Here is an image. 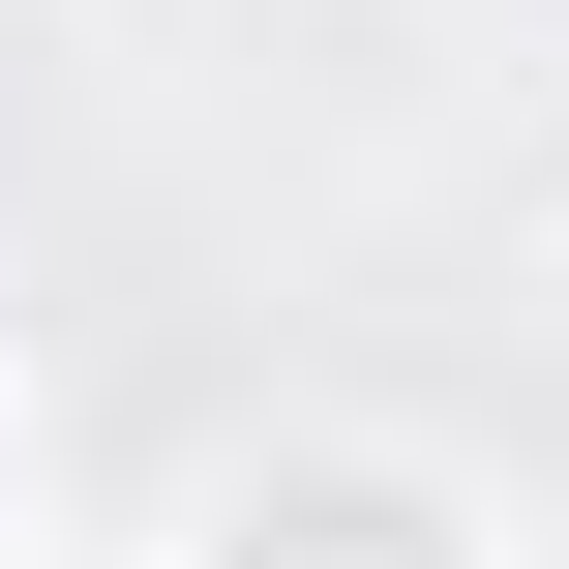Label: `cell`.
<instances>
[{"label": "cell", "instance_id": "3", "mask_svg": "<svg viewBox=\"0 0 569 569\" xmlns=\"http://www.w3.org/2000/svg\"><path fill=\"white\" fill-rule=\"evenodd\" d=\"M30 569H120V540H30Z\"/></svg>", "mask_w": 569, "mask_h": 569}, {"label": "cell", "instance_id": "2", "mask_svg": "<svg viewBox=\"0 0 569 569\" xmlns=\"http://www.w3.org/2000/svg\"><path fill=\"white\" fill-rule=\"evenodd\" d=\"M30 540H60V510H30V360H0V569H30Z\"/></svg>", "mask_w": 569, "mask_h": 569}, {"label": "cell", "instance_id": "1", "mask_svg": "<svg viewBox=\"0 0 569 569\" xmlns=\"http://www.w3.org/2000/svg\"><path fill=\"white\" fill-rule=\"evenodd\" d=\"M150 569H510V510H480L450 450H390V420H270Z\"/></svg>", "mask_w": 569, "mask_h": 569}]
</instances>
